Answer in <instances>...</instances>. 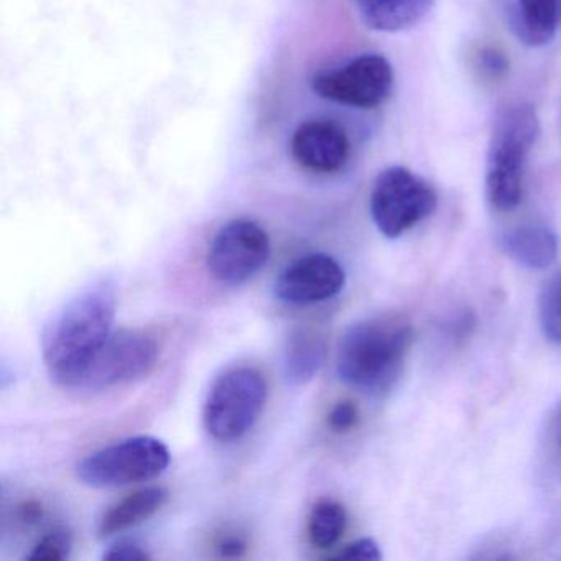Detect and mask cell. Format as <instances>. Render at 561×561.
I'll return each instance as SVG.
<instances>
[{"instance_id": "obj_22", "label": "cell", "mask_w": 561, "mask_h": 561, "mask_svg": "<svg viewBox=\"0 0 561 561\" xmlns=\"http://www.w3.org/2000/svg\"><path fill=\"white\" fill-rule=\"evenodd\" d=\"M336 558L340 560H380L382 553H380L379 545L373 538H360V540L344 547Z\"/></svg>"}, {"instance_id": "obj_18", "label": "cell", "mask_w": 561, "mask_h": 561, "mask_svg": "<svg viewBox=\"0 0 561 561\" xmlns=\"http://www.w3.org/2000/svg\"><path fill=\"white\" fill-rule=\"evenodd\" d=\"M541 333L550 343L561 346V271L551 275L538 300Z\"/></svg>"}, {"instance_id": "obj_25", "label": "cell", "mask_w": 561, "mask_h": 561, "mask_svg": "<svg viewBox=\"0 0 561 561\" xmlns=\"http://www.w3.org/2000/svg\"><path fill=\"white\" fill-rule=\"evenodd\" d=\"M21 517L24 522H35L42 517V505L35 504V502H27L24 507L21 508Z\"/></svg>"}, {"instance_id": "obj_5", "label": "cell", "mask_w": 561, "mask_h": 561, "mask_svg": "<svg viewBox=\"0 0 561 561\" xmlns=\"http://www.w3.org/2000/svg\"><path fill=\"white\" fill-rule=\"evenodd\" d=\"M172 455L156 436H133L104 446L78 462L77 474L94 489L123 488L152 481L169 469Z\"/></svg>"}, {"instance_id": "obj_3", "label": "cell", "mask_w": 561, "mask_h": 561, "mask_svg": "<svg viewBox=\"0 0 561 561\" xmlns=\"http://www.w3.org/2000/svg\"><path fill=\"white\" fill-rule=\"evenodd\" d=\"M540 134V121L531 104H507L492 126L485 157V195L495 211H514L524 195L528 156Z\"/></svg>"}, {"instance_id": "obj_7", "label": "cell", "mask_w": 561, "mask_h": 561, "mask_svg": "<svg viewBox=\"0 0 561 561\" xmlns=\"http://www.w3.org/2000/svg\"><path fill=\"white\" fill-rule=\"evenodd\" d=\"M159 354V343L149 331H113L71 389L100 392L136 382L152 373Z\"/></svg>"}, {"instance_id": "obj_21", "label": "cell", "mask_w": 561, "mask_h": 561, "mask_svg": "<svg viewBox=\"0 0 561 561\" xmlns=\"http://www.w3.org/2000/svg\"><path fill=\"white\" fill-rule=\"evenodd\" d=\"M359 410L353 402H340L328 413V425L333 432L346 433L356 426Z\"/></svg>"}, {"instance_id": "obj_26", "label": "cell", "mask_w": 561, "mask_h": 561, "mask_svg": "<svg viewBox=\"0 0 561 561\" xmlns=\"http://www.w3.org/2000/svg\"><path fill=\"white\" fill-rule=\"evenodd\" d=\"M553 439H554V445H557L558 453H560V455H561V410H560V413H558L557 419H554Z\"/></svg>"}, {"instance_id": "obj_10", "label": "cell", "mask_w": 561, "mask_h": 561, "mask_svg": "<svg viewBox=\"0 0 561 561\" xmlns=\"http://www.w3.org/2000/svg\"><path fill=\"white\" fill-rule=\"evenodd\" d=\"M346 274L336 259L308 254L291 262L275 280V297L290 305H313L331 300L343 290Z\"/></svg>"}, {"instance_id": "obj_13", "label": "cell", "mask_w": 561, "mask_h": 561, "mask_svg": "<svg viewBox=\"0 0 561 561\" xmlns=\"http://www.w3.org/2000/svg\"><path fill=\"white\" fill-rule=\"evenodd\" d=\"M499 248L522 267L545 271L557 261L558 238L541 222H525L502 232Z\"/></svg>"}, {"instance_id": "obj_11", "label": "cell", "mask_w": 561, "mask_h": 561, "mask_svg": "<svg viewBox=\"0 0 561 561\" xmlns=\"http://www.w3.org/2000/svg\"><path fill=\"white\" fill-rule=\"evenodd\" d=\"M290 150L295 162L305 170L334 173L346 165L351 142L346 130L334 121L311 119L295 130Z\"/></svg>"}, {"instance_id": "obj_2", "label": "cell", "mask_w": 561, "mask_h": 561, "mask_svg": "<svg viewBox=\"0 0 561 561\" xmlns=\"http://www.w3.org/2000/svg\"><path fill=\"white\" fill-rule=\"evenodd\" d=\"M413 343V328L396 314L367 318L347 328L337 346L340 379L360 392H387L402 370Z\"/></svg>"}, {"instance_id": "obj_23", "label": "cell", "mask_w": 561, "mask_h": 561, "mask_svg": "<svg viewBox=\"0 0 561 561\" xmlns=\"http://www.w3.org/2000/svg\"><path fill=\"white\" fill-rule=\"evenodd\" d=\"M104 560H127V561H139L149 560L150 554L140 547L136 541L119 540L116 543L111 545L104 553Z\"/></svg>"}, {"instance_id": "obj_15", "label": "cell", "mask_w": 561, "mask_h": 561, "mask_svg": "<svg viewBox=\"0 0 561 561\" xmlns=\"http://www.w3.org/2000/svg\"><path fill=\"white\" fill-rule=\"evenodd\" d=\"M167 494L162 488H146L111 505L98 524L100 538H110L127 528L149 520L165 505Z\"/></svg>"}, {"instance_id": "obj_19", "label": "cell", "mask_w": 561, "mask_h": 561, "mask_svg": "<svg viewBox=\"0 0 561 561\" xmlns=\"http://www.w3.org/2000/svg\"><path fill=\"white\" fill-rule=\"evenodd\" d=\"M73 550V535L68 528L55 527L37 541L27 560L34 561H58L70 558Z\"/></svg>"}, {"instance_id": "obj_1", "label": "cell", "mask_w": 561, "mask_h": 561, "mask_svg": "<svg viewBox=\"0 0 561 561\" xmlns=\"http://www.w3.org/2000/svg\"><path fill=\"white\" fill-rule=\"evenodd\" d=\"M116 295L94 285L71 298L48 324L42 340L45 366L55 382L73 387L113 334Z\"/></svg>"}, {"instance_id": "obj_17", "label": "cell", "mask_w": 561, "mask_h": 561, "mask_svg": "<svg viewBox=\"0 0 561 561\" xmlns=\"http://www.w3.org/2000/svg\"><path fill=\"white\" fill-rule=\"evenodd\" d=\"M347 514L343 504L336 501H320L311 508L308 518V537L317 548L334 547L346 530Z\"/></svg>"}, {"instance_id": "obj_16", "label": "cell", "mask_w": 561, "mask_h": 561, "mask_svg": "<svg viewBox=\"0 0 561 561\" xmlns=\"http://www.w3.org/2000/svg\"><path fill=\"white\" fill-rule=\"evenodd\" d=\"M327 359V344L310 328H297L284 350V376L291 386H305L314 379Z\"/></svg>"}, {"instance_id": "obj_9", "label": "cell", "mask_w": 561, "mask_h": 561, "mask_svg": "<svg viewBox=\"0 0 561 561\" xmlns=\"http://www.w3.org/2000/svg\"><path fill=\"white\" fill-rule=\"evenodd\" d=\"M271 255V238L259 222L234 219L219 229L209 244L208 271L219 284H244L254 277Z\"/></svg>"}, {"instance_id": "obj_4", "label": "cell", "mask_w": 561, "mask_h": 561, "mask_svg": "<svg viewBox=\"0 0 561 561\" xmlns=\"http://www.w3.org/2000/svg\"><path fill=\"white\" fill-rule=\"evenodd\" d=\"M267 400V380L252 367L226 370L206 397L203 422L216 442L242 438L261 416Z\"/></svg>"}, {"instance_id": "obj_8", "label": "cell", "mask_w": 561, "mask_h": 561, "mask_svg": "<svg viewBox=\"0 0 561 561\" xmlns=\"http://www.w3.org/2000/svg\"><path fill=\"white\" fill-rule=\"evenodd\" d=\"M311 90L331 103L376 110L392 94V65L382 55H360L337 70L317 75L311 80Z\"/></svg>"}, {"instance_id": "obj_14", "label": "cell", "mask_w": 561, "mask_h": 561, "mask_svg": "<svg viewBox=\"0 0 561 561\" xmlns=\"http://www.w3.org/2000/svg\"><path fill=\"white\" fill-rule=\"evenodd\" d=\"M435 5V0H357L360 21L367 28L397 34L419 25Z\"/></svg>"}, {"instance_id": "obj_6", "label": "cell", "mask_w": 561, "mask_h": 561, "mask_svg": "<svg viewBox=\"0 0 561 561\" xmlns=\"http://www.w3.org/2000/svg\"><path fill=\"white\" fill-rule=\"evenodd\" d=\"M438 196L422 176L405 167L379 173L370 192V216L380 234L397 239L435 213Z\"/></svg>"}, {"instance_id": "obj_12", "label": "cell", "mask_w": 561, "mask_h": 561, "mask_svg": "<svg viewBox=\"0 0 561 561\" xmlns=\"http://www.w3.org/2000/svg\"><path fill=\"white\" fill-rule=\"evenodd\" d=\"M505 18L522 45L547 47L561 28V0H505Z\"/></svg>"}, {"instance_id": "obj_20", "label": "cell", "mask_w": 561, "mask_h": 561, "mask_svg": "<svg viewBox=\"0 0 561 561\" xmlns=\"http://www.w3.org/2000/svg\"><path fill=\"white\" fill-rule=\"evenodd\" d=\"M478 68L489 80H501L507 75L508 60L497 48L485 47L479 51Z\"/></svg>"}, {"instance_id": "obj_24", "label": "cell", "mask_w": 561, "mask_h": 561, "mask_svg": "<svg viewBox=\"0 0 561 561\" xmlns=\"http://www.w3.org/2000/svg\"><path fill=\"white\" fill-rule=\"evenodd\" d=\"M219 548H221V553L225 554V557H241L245 551V543L242 538L228 537L226 540L221 541Z\"/></svg>"}]
</instances>
